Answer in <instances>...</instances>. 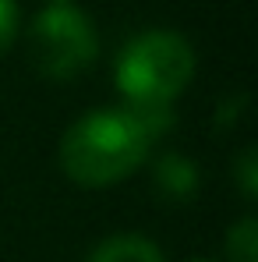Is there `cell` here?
<instances>
[{
	"instance_id": "52a82bcc",
	"label": "cell",
	"mask_w": 258,
	"mask_h": 262,
	"mask_svg": "<svg viewBox=\"0 0 258 262\" xmlns=\"http://www.w3.org/2000/svg\"><path fill=\"white\" fill-rule=\"evenodd\" d=\"M226 262H258V216H241L223 237Z\"/></svg>"
},
{
	"instance_id": "8fae6325",
	"label": "cell",
	"mask_w": 258,
	"mask_h": 262,
	"mask_svg": "<svg viewBox=\"0 0 258 262\" xmlns=\"http://www.w3.org/2000/svg\"><path fill=\"white\" fill-rule=\"evenodd\" d=\"M46 4H75V0H46Z\"/></svg>"
},
{
	"instance_id": "ba28073f",
	"label": "cell",
	"mask_w": 258,
	"mask_h": 262,
	"mask_svg": "<svg viewBox=\"0 0 258 262\" xmlns=\"http://www.w3.org/2000/svg\"><path fill=\"white\" fill-rule=\"evenodd\" d=\"M233 181H237V188H241V195L248 202L258 199V149L255 145H244L237 152V160H233Z\"/></svg>"
},
{
	"instance_id": "5b68a950",
	"label": "cell",
	"mask_w": 258,
	"mask_h": 262,
	"mask_svg": "<svg viewBox=\"0 0 258 262\" xmlns=\"http://www.w3.org/2000/svg\"><path fill=\"white\" fill-rule=\"evenodd\" d=\"M85 262H167V255L145 234H110L88 252Z\"/></svg>"
},
{
	"instance_id": "7a4b0ae2",
	"label": "cell",
	"mask_w": 258,
	"mask_h": 262,
	"mask_svg": "<svg viewBox=\"0 0 258 262\" xmlns=\"http://www.w3.org/2000/svg\"><path fill=\"white\" fill-rule=\"evenodd\" d=\"M195 78V46L173 29H145L121 46L113 82L124 103H173Z\"/></svg>"
},
{
	"instance_id": "277c9868",
	"label": "cell",
	"mask_w": 258,
	"mask_h": 262,
	"mask_svg": "<svg viewBox=\"0 0 258 262\" xmlns=\"http://www.w3.org/2000/svg\"><path fill=\"white\" fill-rule=\"evenodd\" d=\"M152 184L170 206H184L187 199H195L202 174H198V163L187 160L184 152H163L152 163Z\"/></svg>"
},
{
	"instance_id": "3957f363",
	"label": "cell",
	"mask_w": 258,
	"mask_h": 262,
	"mask_svg": "<svg viewBox=\"0 0 258 262\" xmlns=\"http://www.w3.org/2000/svg\"><path fill=\"white\" fill-rule=\"evenodd\" d=\"M25 43L32 68L50 82H71L85 75L99 57L96 21L75 4H46L32 18Z\"/></svg>"
},
{
	"instance_id": "8992f818",
	"label": "cell",
	"mask_w": 258,
	"mask_h": 262,
	"mask_svg": "<svg viewBox=\"0 0 258 262\" xmlns=\"http://www.w3.org/2000/svg\"><path fill=\"white\" fill-rule=\"evenodd\" d=\"M131 114V121L145 131V138L156 145L163 135H170L177 128V114H173V103H121Z\"/></svg>"
},
{
	"instance_id": "6da1fadb",
	"label": "cell",
	"mask_w": 258,
	"mask_h": 262,
	"mask_svg": "<svg viewBox=\"0 0 258 262\" xmlns=\"http://www.w3.org/2000/svg\"><path fill=\"white\" fill-rule=\"evenodd\" d=\"M149 149L152 142L124 106H99L64 131L57 163L78 188H110L128 181L149 160Z\"/></svg>"
},
{
	"instance_id": "7c38bea8",
	"label": "cell",
	"mask_w": 258,
	"mask_h": 262,
	"mask_svg": "<svg viewBox=\"0 0 258 262\" xmlns=\"http://www.w3.org/2000/svg\"><path fill=\"white\" fill-rule=\"evenodd\" d=\"M187 262H216V259H187Z\"/></svg>"
},
{
	"instance_id": "9c48e42d",
	"label": "cell",
	"mask_w": 258,
	"mask_h": 262,
	"mask_svg": "<svg viewBox=\"0 0 258 262\" xmlns=\"http://www.w3.org/2000/svg\"><path fill=\"white\" fill-rule=\"evenodd\" d=\"M21 32V11H18V0H0V57L14 46Z\"/></svg>"
},
{
	"instance_id": "30bf717a",
	"label": "cell",
	"mask_w": 258,
	"mask_h": 262,
	"mask_svg": "<svg viewBox=\"0 0 258 262\" xmlns=\"http://www.w3.org/2000/svg\"><path fill=\"white\" fill-rule=\"evenodd\" d=\"M248 106V96L244 92H237L233 99H223V106L216 110V128L219 131H226V128H233L237 124V117H241V110Z\"/></svg>"
}]
</instances>
